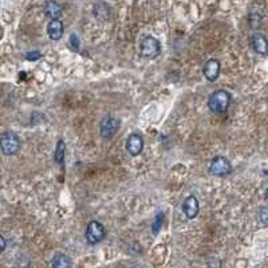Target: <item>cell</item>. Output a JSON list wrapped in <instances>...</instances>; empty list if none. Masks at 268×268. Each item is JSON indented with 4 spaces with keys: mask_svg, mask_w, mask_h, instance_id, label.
<instances>
[{
    "mask_svg": "<svg viewBox=\"0 0 268 268\" xmlns=\"http://www.w3.org/2000/svg\"><path fill=\"white\" fill-rule=\"evenodd\" d=\"M232 97L227 90H215L208 98V107L212 113L220 114L228 110Z\"/></svg>",
    "mask_w": 268,
    "mask_h": 268,
    "instance_id": "1",
    "label": "cell"
},
{
    "mask_svg": "<svg viewBox=\"0 0 268 268\" xmlns=\"http://www.w3.org/2000/svg\"><path fill=\"white\" fill-rule=\"evenodd\" d=\"M22 142L20 138L12 132H5L0 139V149L4 156H14L20 150Z\"/></svg>",
    "mask_w": 268,
    "mask_h": 268,
    "instance_id": "2",
    "label": "cell"
},
{
    "mask_svg": "<svg viewBox=\"0 0 268 268\" xmlns=\"http://www.w3.org/2000/svg\"><path fill=\"white\" fill-rule=\"evenodd\" d=\"M106 230L103 225L100 224V221L93 220L90 221L86 227V232H85V237H86L87 243L91 245H96L100 243L105 239Z\"/></svg>",
    "mask_w": 268,
    "mask_h": 268,
    "instance_id": "3",
    "label": "cell"
},
{
    "mask_svg": "<svg viewBox=\"0 0 268 268\" xmlns=\"http://www.w3.org/2000/svg\"><path fill=\"white\" fill-rule=\"evenodd\" d=\"M139 53L145 58H156L161 53V44L152 35H146L139 43Z\"/></svg>",
    "mask_w": 268,
    "mask_h": 268,
    "instance_id": "4",
    "label": "cell"
},
{
    "mask_svg": "<svg viewBox=\"0 0 268 268\" xmlns=\"http://www.w3.org/2000/svg\"><path fill=\"white\" fill-rule=\"evenodd\" d=\"M209 172L212 176H216V177H225L232 172V165L228 161V158L223 157V156H216L211 161Z\"/></svg>",
    "mask_w": 268,
    "mask_h": 268,
    "instance_id": "5",
    "label": "cell"
},
{
    "mask_svg": "<svg viewBox=\"0 0 268 268\" xmlns=\"http://www.w3.org/2000/svg\"><path fill=\"white\" fill-rule=\"evenodd\" d=\"M120 129V121L113 115H106L103 120L100 121V132L102 138L110 139L115 135V133Z\"/></svg>",
    "mask_w": 268,
    "mask_h": 268,
    "instance_id": "6",
    "label": "cell"
},
{
    "mask_svg": "<svg viewBox=\"0 0 268 268\" xmlns=\"http://www.w3.org/2000/svg\"><path fill=\"white\" fill-rule=\"evenodd\" d=\"M126 150L133 157L141 154V152L144 150V138H142V135L137 133L130 134L128 139H126Z\"/></svg>",
    "mask_w": 268,
    "mask_h": 268,
    "instance_id": "7",
    "label": "cell"
},
{
    "mask_svg": "<svg viewBox=\"0 0 268 268\" xmlns=\"http://www.w3.org/2000/svg\"><path fill=\"white\" fill-rule=\"evenodd\" d=\"M221 65L217 59H209L206 61L205 65H204V68H202V72H204V77L208 79L209 82H215L219 75H220Z\"/></svg>",
    "mask_w": 268,
    "mask_h": 268,
    "instance_id": "8",
    "label": "cell"
},
{
    "mask_svg": "<svg viewBox=\"0 0 268 268\" xmlns=\"http://www.w3.org/2000/svg\"><path fill=\"white\" fill-rule=\"evenodd\" d=\"M199 209H200V205H199V200L196 199V196H188L184 202H182V212L185 213L187 219L192 220L195 219L197 215H199Z\"/></svg>",
    "mask_w": 268,
    "mask_h": 268,
    "instance_id": "9",
    "label": "cell"
},
{
    "mask_svg": "<svg viewBox=\"0 0 268 268\" xmlns=\"http://www.w3.org/2000/svg\"><path fill=\"white\" fill-rule=\"evenodd\" d=\"M43 14L50 20L59 19L63 14V7L55 0H48L43 7Z\"/></svg>",
    "mask_w": 268,
    "mask_h": 268,
    "instance_id": "10",
    "label": "cell"
},
{
    "mask_svg": "<svg viewBox=\"0 0 268 268\" xmlns=\"http://www.w3.org/2000/svg\"><path fill=\"white\" fill-rule=\"evenodd\" d=\"M251 46L256 54H260V55L268 54V40L263 34H254L251 39Z\"/></svg>",
    "mask_w": 268,
    "mask_h": 268,
    "instance_id": "11",
    "label": "cell"
},
{
    "mask_svg": "<svg viewBox=\"0 0 268 268\" xmlns=\"http://www.w3.org/2000/svg\"><path fill=\"white\" fill-rule=\"evenodd\" d=\"M63 31H65V26L61 19L50 20V23L47 24V34L50 39H53V40H59L62 38Z\"/></svg>",
    "mask_w": 268,
    "mask_h": 268,
    "instance_id": "12",
    "label": "cell"
},
{
    "mask_svg": "<svg viewBox=\"0 0 268 268\" xmlns=\"http://www.w3.org/2000/svg\"><path fill=\"white\" fill-rule=\"evenodd\" d=\"M93 14L98 20L105 22V20H109V18H110V8L105 3H97L93 7Z\"/></svg>",
    "mask_w": 268,
    "mask_h": 268,
    "instance_id": "13",
    "label": "cell"
},
{
    "mask_svg": "<svg viewBox=\"0 0 268 268\" xmlns=\"http://www.w3.org/2000/svg\"><path fill=\"white\" fill-rule=\"evenodd\" d=\"M71 259L66 254H57L51 260V267L53 268H71Z\"/></svg>",
    "mask_w": 268,
    "mask_h": 268,
    "instance_id": "14",
    "label": "cell"
},
{
    "mask_svg": "<svg viewBox=\"0 0 268 268\" xmlns=\"http://www.w3.org/2000/svg\"><path fill=\"white\" fill-rule=\"evenodd\" d=\"M65 154H66V144H65L63 139H59L57 148H55V152H54V161L58 165H62L65 163Z\"/></svg>",
    "mask_w": 268,
    "mask_h": 268,
    "instance_id": "15",
    "label": "cell"
},
{
    "mask_svg": "<svg viewBox=\"0 0 268 268\" xmlns=\"http://www.w3.org/2000/svg\"><path fill=\"white\" fill-rule=\"evenodd\" d=\"M163 221H164V215L160 212V213L156 215L154 221L152 223V232H153L154 236L158 234V232H160V230H161V227H163Z\"/></svg>",
    "mask_w": 268,
    "mask_h": 268,
    "instance_id": "16",
    "label": "cell"
},
{
    "mask_svg": "<svg viewBox=\"0 0 268 268\" xmlns=\"http://www.w3.org/2000/svg\"><path fill=\"white\" fill-rule=\"evenodd\" d=\"M259 220L263 225L268 227V206H263L260 211H259Z\"/></svg>",
    "mask_w": 268,
    "mask_h": 268,
    "instance_id": "17",
    "label": "cell"
},
{
    "mask_svg": "<svg viewBox=\"0 0 268 268\" xmlns=\"http://www.w3.org/2000/svg\"><path fill=\"white\" fill-rule=\"evenodd\" d=\"M208 268H221V260L216 256L208 259Z\"/></svg>",
    "mask_w": 268,
    "mask_h": 268,
    "instance_id": "18",
    "label": "cell"
},
{
    "mask_svg": "<svg viewBox=\"0 0 268 268\" xmlns=\"http://www.w3.org/2000/svg\"><path fill=\"white\" fill-rule=\"evenodd\" d=\"M24 57H26V59L27 61H38L39 58L42 57V53H39V51H30V53H26L24 54Z\"/></svg>",
    "mask_w": 268,
    "mask_h": 268,
    "instance_id": "19",
    "label": "cell"
},
{
    "mask_svg": "<svg viewBox=\"0 0 268 268\" xmlns=\"http://www.w3.org/2000/svg\"><path fill=\"white\" fill-rule=\"evenodd\" d=\"M70 42H71L74 50H78V48H79V40H78V36L75 34H72L71 36H70Z\"/></svg>",
    "mask_w": 268,
    "mask_h": 268,
    "instance_id": "20",
    "label": "cell"
},
{
    "mask_svg": "<svg viewBox=\"0 0 268 268\" xmlns=\"http://www.w3.org/2000/svg\"><path fill=\"white\" fill-rule=\"evenodd\" d=\"M0 240H1V252H3V251L5 249V239L3 237V236H1V237H0Z\"/></svg>",
    "mask_w": 268,
    "mask_h": 268,
    "instance_id": "21",
    "label": "cell"
},
{
    "mask_svg": "<svg viewBox=\"0 0 268 268\" xmlns=\"http://www.w3.org/2000/svg\"><path fill=\"white\" fill-rule=\"evenodd\" d=\"M266 199L268 200V188H267V192H266Z\"/></svg>",
    "mask_w": 268,
    "mask_h": 268,
    "instance_id": "22",
    "label": "cell"
}]
</instances>
